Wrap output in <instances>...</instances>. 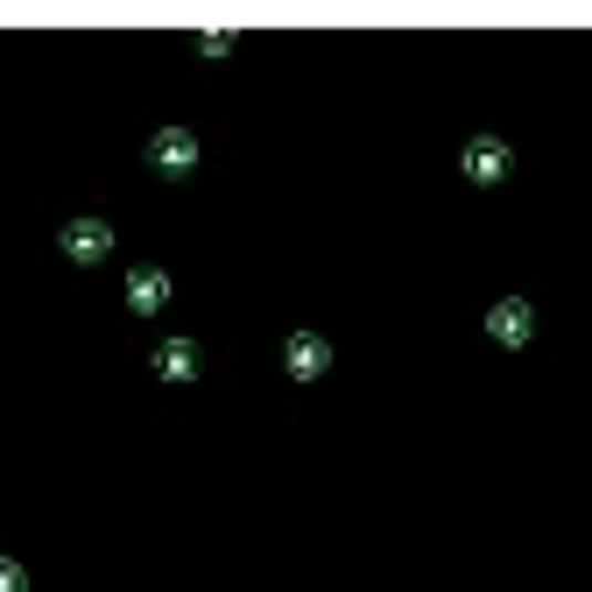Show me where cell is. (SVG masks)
<instances>
[{
  "instance_id": "6da1fadb",
  "label": "cell",
  "mask_w": 592,
  "mask_h": 592,
  "mask_svg": "<svg viewBox=\"0 0 592 592\" xmlns=\"http://www.w3.org/2000/svg\"><path fill=\"white\" fill-rule=\"evenodd\" d=\"M106 240H113V233H106L100 219H79V226H71V233H64V247H71V255H79V261H100V255H106Z\"/></svg>"
},
{
  "instance_id": "7a4b0ae2",
  "label": "cell",
  "mask_w": 592,
  "mask_h": 592,
  "mask_svg": "<svg viewBox=\"0 0 592 592\" xmlns=\"http://www.w3.org/2000/svg\"><path fill=\"white\" fill-rule=\"evenodd\" d=\"M156 367H163L169 381H190V374H198V346H190V339H169V346L156 353Z\"/></svg>"
},
{
  "instance_id": "3957f363",
  "label": "cell",
  "mask_w": 592,
  "mask_h": 592,
  "mask_svg": "<svg viewBox=\"0 0 592 592\" xmlns=\"http://www.w3.org/2000/svg\"><path fill=\"white\" fill-rule=\"evenodd\" d=\"M190 156H198V142H190L184 127H169V135H156V163H163V169H190Z\"/></svg>"
},
{
  "instance_id": "277c9868",
  "label": "cell",
  "mask_w": 592,
  "mask_h": 592,
  "mask_svg": "<svg viewBox=\"0 0 592 592\" xmlns=\"http://www.w3.org/2000/svg\"><path fill=\"white\" fill-rule=\"evenodd\" d=\"M290 374H303V381H311V374H324V339H311V332H303V339H290Z\"/></svg>"
},
{
  "instance_id": "5b68a950",
  "label": "cell",
  "mask_w": 592,
  "mask_h": 592,
  "mask_svg": "<svg viewBox=\"0 0 592 592\" xmlns=\"http://www.w3.org/2000/svg\"><path fill=\"white\" fill-rule=\"evenodd\" d=\"M466 169H472V177H501V169H508V148H501V142H472V148H466Z\"/></svg>"
},
{
  "instance_id": "8992f818",
  "label": "cell",
  "mask_w": 592,
  "mask_h": 592,
  "mask_svg": "<svg viewBox=\"0 0 592 592\" xmlns=\"http://www.w3.org/2000/svg\"><path fill=\"white\" fill-rule=\"evenodd\" d=\"M163 297H169V276L163 269H142L135 276V311H163Z\"/></svg>"
},
{
  "instance_id": "52a82bcc",
  "label": "cell",
  "mask_w": 592,
  "mask_h": 592,
  "mask_svg": "<svg viewBox=\"0 0 592 592\" xmlns=\"http://www.w3.org/2000/svg\"><path fill=\"white\" fill-rule=\"evenodd\" d=\"M494 339H529V311L522 303H501V311H494Z\"/></svg>"
},
{
  "instance_id": "ba28073f",
  "label": "cell",
  "mask_w": 592,
  "mask_h": 592,
  "mask_svg": "<svg viewBox=\"0 0 592 592\" xmlns=\"http://www.w3.org/2000/svg\"><path fill=\"white\" fill-rule=\"evenodd\" d=\"M0 592H22V571L14 564H0Z\"/></svg>"
}]
</instances>
